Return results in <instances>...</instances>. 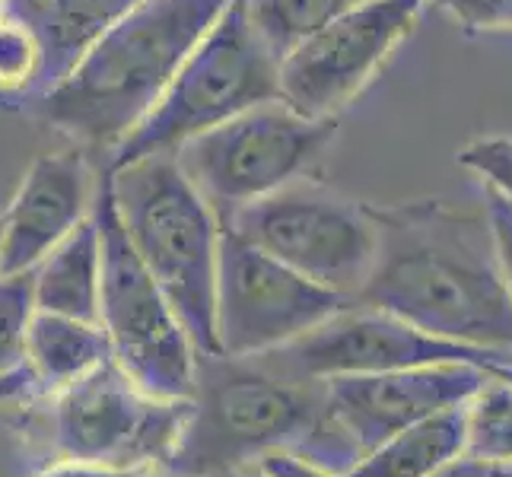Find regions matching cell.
Instances as JSON below:
<instances>
[{
	"label": "cell",
	"instance_id": "obj_9",
	"mask_svg": "<svg viewBox=\"0 0 512 477\" xmlns=\"http://www.w3.org/2000/svg\"><path fill=\"white\" fill-rule=\"evenodd\" d=\"M93 217L102 239L99 328L109 341L112 363L150 395L188 398L198 369V350L166 293L131 249L102 175Z\"/></svg>",
	"mask_w": 512,
	"mask_h": 477
},
{
	"label": "cell",
	"instance_id": "obj_13",
	"mask_svg": "<svg viewBox=\"0 0 512 477\" xmlns=\"http://www.w3.org/2000/svg\"><path fill=\"white\" fill-rule=\"evenodd\" d=\"M487 376L490 369L474 363H439L376 376H334L322 382L334 430L360 462L392 433L455 408V404H465L487 382Z\"/></svg>",
	"mask_w": 512,
	"mask_h": 477
},
{
	"label": "cell",
	"instance_id": "obj_16",
	"mask_svg": "<svg viewBox=\"0 0 512 477\" xmlns=\"http://www.w3.org/2000/svg\"><path fill=\"white\" fill-rule=\"evenodd\" d=\"M32 274V309L99 322L102 290V239L90 214L51 249Z\"/></svg>",
	"mask_w": 512,
	"mask_h": 477
},
{
	"label": "cell",
	"instance_id": "obj_32",
	"mask_svg": "<svg viewBox=\"0 0 512 477\" xmlns=\"http://www.w3.org/2000/svg\"><path fill=\"white\" fill-rule=\"evenodd\" d=\"M500 376H503V379H509V382H512V369H506V373H500Z\"/></svg>",
	"mask_w": 512,
	"mask_h": 477
},
{
	"label": "cell",
	"instance_id": "obj_5",
	"mask_svg": "<svg viewBox=\"0 0 512 477\" xmlns=\"http://www.w3.org/2000/svg\"><path fill=\"white\" fill-rule=\"evenodd\" d=\"M277 64L280 58L252 26L245 4L229 0L188 51L150 115L102 159V172L140 156L175 153L191 137L223 125L252 105L280 99Z\"/></svg>",
	"mask_w": 512,
	"mask_h": 477
},
{
	"label": "cell",
	"instance_id": "obj_19",
	"mask_svg": "<svg viewBox=\"0 0 512 477\" xmlns=\"http://www.w3.org/2000/svg\"><path fill=\"white\" fill-rule=\"evenodd\" d=\"M51 90H55V74L39 32L13 10L4 13L0 16V109L32 112Z\"/></svg>",
	"mask_w": 512,
	"mask_h": 477
},
{
	"label": "cell",
	"instance_id": "obj_31",
	"mask_svg": "<svg viewBox=\"0 0 512 477\" xmlns=\"http://www.w3.org/2000/svg\"><path fill=\"white\" fill-rule=\"evenodd\" d=\"M10 13V0H0V16Z\"/></svg>",
	"mask_w": 512,
	"mask_h": 477
},
{
	"label": "cell",
	"instance_id": "obj_24",
	"mask_svg": "<svg viewBox=\"0 0 512 477\" xmlns=\"http://www.w3.org/2000/svg\"><path fill=\"white\" fill-rule=\"evenodd\" d=\"M465 32H512V0H433Z\"/></svg>",
	"mask_w": 512,
	"mask_h": 477
},
{
	"label": "cell",
	"instance_id": "obj_7",
	"mask_svg": "<svg viewBox=\"0 0 512 477\" xmlns=\"http://www.w3.org/2000/svg\"><path fill=\"white\" fill-rule=\"evenodd\" d=\"M42 401L51 455L131 477L166 471L188 417V398L150 395L112 360Z\"/></svg>",
	"mask_w": 512,
	"mask_h": 477
},
{
	"label": "cell",
	"instance_id": "obj_18",
	"mask_svg": "<svg viewBox=\"0 0 512 477\" xmlns=\"http://www.w3.org/2000/svg\"><path fill=\"white\" fill-rule=\"evenodd\" d=\"M137 0H10V10L45 42L55 86L99 35Z\"/></svg>",
	"mask_w": 512,
	"mask_h": 477
},
{
	"label": "cell",
	"instance_id": "obj_1",
	"mask_svg": "<svg viewBox=\"0 0 512 477\" xmlns=\"http://www.w3.org/2000/svg\"><path fill=\"white\" fill-rule=\"evenodd\" d=\"M369 210L379 249L353 303L392 312L436 338L512 353V299L484 207L423 198Z\"/></svg>",
	"mask_w": 512,
	"mask_h": 477
},
{
	"label": "cell",
	"instance_id": "obj_34",
	"mask_svg": "<svg viewBox=\"0 0 512 477\" xmlns=\"http://www.w3.org/2000/svg\"><path fill=\"white\" fill-rule=\"evenodd\" d=\"M147 477H172V474H147Z\"/></svg>",
	"mask_w": 512,
	"mask_h": 477
},
{
	"label": "cell",
	"instance_id": "obj_22",
	"mask_svg": "<svg viewBox=\"0 0 512 477\" xmlns=\"http://www.w3.org/2000/svg\"><path fill=\"white\" fill-rule=\"evenodd\" d=\"M32 315V274H0V376L20 366Z\"/></svg>",
	"mask_w": 512,
	"mask_h": 477
},
{
	"label": "cell",
	"instance_id": "obj_20",
	"mask_svg": "<svg viewBox=\"0 0 512 477\" xmlns=\"http://www.w3.org/2000/svg\"><path fill=\"white\" fill-rule=\"evenodd\" d=\"M258 35L271 45L277 58H284L315 29L338 20L363 0H242Z\"/></svg>",
	"mask_w": 512,
	"mask_h": 477
},
{
	"label": "cell",
	"instance_id": "obj_26",
	"mask_svg": "<svg viewBox=\"0 0 512 477\" xmlns=\"http://www.w3.org/2000/svg\"><path fill=\"white\" fill-rule=\"evenodd\" d=\"M264 477H344L338 471L331 468H322L309 462V458L296 455V452H274L268 458H261V462L255 465Z\"/></svg>",
	"mask_w": 512,
	"mask_h": 477
},
{
	"label": "cell",
	"instance_id": "obj_25",
	"mask_svg": "<svg viewBox=\"0 0 512 477\" xmlns=\"http://www.w3.org/2000/svg\"><path fill=\"white\" fill-rule=\"evenodd\" d=\"M484 214L490 223L493 252H497V261H500L503 284H506L509 299H512V207L500 198V194L484 188Z\"/></svg>",
	"mask_w": 512,
	"mask_h": 477
},
{
	"label": "cell",
	"instance_id": "obj_11",
	"mask_svg": "<svg viewBox=\"0 0 512 477\" xmlns=\"http://www.w3.org/2000/svg\"><path fill=\"white\" fill-rule=\"evenodd\" d=\"M347 303L223 229L214 296L217 353L261 357L280 350Z\"/></svg>",
	"mask_w": 512,
	"mask_h": 477
},
{
	"label": "cell",
	"instance_id": "obj_17",
	"mask_svg": "<svg viewBox=\"0 0 512 477\" xmlns=\"http://www.w3.org/2000/svg\"><path fill=\"white\" fill-rule=\"evenodd\" d=\"M465 452V404L392 433L369 449L344 477H433Z\"/></svg>",
	"mask_w": 512,
	"mask_h": 477
},
{
	"label": "cell",
	"instance_id": "obj_8",
	"mask_svg": "<svg viewBox=\"0 0 512 477\" xmlns=\"http://www.w3.org/2000/svg\"><path fill=\"white\" fill-rule=\"evenodd\" d=\"M229 233L344 299H357L376 264L379 229L366 201L296 179L226 220Z\"/></svg>",
	"mask_w": 512,
	"mask_h": 477
},
{
	"label": "cell",
	"instance_id": "obj_21",
	"mask_svg": "<svg viewBox=\"0 0 512 477\" xmlns=\"http://www.w3.org/2000/svg\"><path fill=\"white\" fill-rule=\"evenodd\" d=\"M465 455L512 458V382L497 373L465 401Z\"/></svg>",
	"mask_w": 512,
	"mask_h": 477
},
{
	"label": "cell",
	"instance_id": "obj_10",
	"mask_svg": "<svg viewBox=\"0 0 512 477\" xmlns=\"http://www.w3.org/2000/svg\"><path fill=\"white\" fill-rule=\"evenodd\" d=\"M427 0H363L315 29L277 64V96L306 118H338L395 48L414 32Z\"/></svg>",
	"mask_w": 512,
	"mask_h": 477
},
{
	"label": "cell",
	"instance_id": "obj_4",
	"mask_svg": "<svg viewBox=\"0 0 512 477\" xmlns=\"http://www.w3.org/2000/svg\"><path fill=\"white\" fill-rule=\"evenodd\" d=\"M102 179L131 249L182 318L198 357H214V296L223 236L217 214L179 169L175 153L140 156L102 172Z\"/></svg>",
	"mask_w": 512,
	"mask_h": 477
},
{
	"label": "cell",
	"instance_id": "obj_3",
	"mask_svg": "<svg viewBox=\"0 0 512 477\" xmlns=\"http://www.w3.org/2000/svg\"><path fill=\"white\" fill-rule=\"evenodd\" d=\"M229 0H137L83 51L39 105L45 125L109 156L150 109Z\"/></svg>",
	"mask_w": 512,
	"mask_h": 477
},
{
	"label": "cell",
	"instance_id": "obj_27",
	"mask_svg": "<svg viewBox=\"0 0 512 477\" xmlns=\"http://www.w3.org/2000/svg\"><path fill=\"white\" fill-rule=\"evenodd\" d=\"M433 477H512V458H474L462 452Z\"/></svg>",
	"mask_w": 512,
	"mask_h": 477
},
{
	"label": "cell",
	"instance_id": "obj_28",
	"mask_svg": "<svg viewBox=\"0 0 512 477\" xmlns=\"http://www.w3.org/2000/svg\"><path fill=\"white\" fill-rule=\"evenodd\" d=\"M16 401H35V388H32V379L23 369V363L0 376V408H4V404H16Z\"/></svg>",
	"mask_w": 512,
	"mask_h": 477
},
{
	"label": "cell",
	"instance_id": "obj_15",
	"mask_svg": "<svg viewBox=\"0 0 512 477\" xmlns=\"http://www.w3.org/2000/svg\"><path fill=\"white\" fill-rule=\"evenodd\" d=\"M109 360V341H105L99 322H80L70 315L32 309L20 363L32 379L35 401L74 385Z\"/></svg>",
	"mask_w": 512,
	"mask_h": 477
},
{
	"label": "cell",
	"instance_id": "obj_14",
	"mask_svg": "<svg viewBox=\"0 0 512 477\" xmlns=\"http://www.w3.org/2000/svg\"><path fill=\"white\" fill-rule=\"evenodd\" d=\"M99 172L86 150L70 147L32 159L0 214V274H26L93 214Z\"/></svg>",
	"mask_w": 512,
	"mask_h": 477
},
{
	"label": "cell",
	"instance_id": "obj_29",
	"mask_svg": "<svg viewBox=\"0 0 512 477\" xmlns=\"http://www.w3.org/2000/svg\"><path fill=\"white\" fill-rule=\"evenodd\" d=\"M35 477H131L125 471H112V468H99V465H86V462H64V458H55L45 471H39Z\"/></svg>",
	"mask_w": 512,
	"mask_h": 477
},
{
	"label": "cell",
	"instance_id": "obj_6",
	"mask_svg": "<svg viewBox=\"0 0 512 477\" xmlns=\"http://www.w3.org/2000/svg\"><path fill=\"white\" fill-rule=\"evenodd\" d=\"M338 137V118H306L284 99L258 102L175 150V163L220 226L271 191L306 179Z\"/></svg>",
	"mask_w": 512,
	"mask_h": 477
},
{
	"label": "cell",
	"instance_id": "obj_12",
	"mask_svg": "<svg viewBox=\"0 0 512 477\" xmlns=\"http://www.w3.org/2000/svg\"><path fill=\"white\" fill-rule=\"evenodd\" d=\"M268 357L293 376L334 379V376H376L395 369L439 366V363H474L490 373L512 369L509 350L471 347L436 338L411 322L363 303H347L325 318L322 325L299 334L287 347Z\"/></svg>",
	"mask_w": 512,
	"mask_h": 477
},
{
	"label": "cell",
	"instance_id": "obj_30",
	"mask_svg": "<svg viewBox=\"0 0 512 477\" xmlns=\"http://www.w3.org/2000/svg\"><path fill=\"white\" fill-rule=\"evenodd\" d=\"M229 477H264L258 468H245V471H236V474H229Z\"/></svg>",
	"mask_w": 512,
	"mask_h": 477
},
{
	"label": "cell",
	"instance_id": "obj_33",
	"mask_svg": "<svg viewBox=\"0 0 512 477\" xmlns=\"http://www.w3.org/2000/svg\"><path fill=\"white\" fill-rule=\"evenodd\" d=\"M0 245H4V226H0Z\"/></svg>",
	"mask_w": 512,
	"mask_h": 477
},
{
	"label": "cell",
	"instance_id": "obj_23",
	"mask_svg": "<svg viewBox=\"0 0 512 477\" xmlns=\"http://www.w3.org/2000/svg\"><path fill=\"white\" fill-rule=\"evenodd\" d=\"M458 163L468 172L481 175L484 188L512 207V137L490 134V137H474L471 144L458 150Z\"/></svg>",
	"mask_w": 512,
	"mask_h": 477
},
{
	"label": "cell",
	"instance_id": "obj_2",
	"mask_svg": "<svg viewBox=\"0 0 512 477\" xmlns=\"http://www.w3.org/2000/svg\"><path fill=\"white\" fill-rule=\"evenodd\" d=\"M274 452H296L344 474L353 455L334 430L322 379L261 357H198L188 417L163 474L229 477Z\"/></svg>",
	"mask_w": 512,
	"mask_h": 477
}]
</instances>
